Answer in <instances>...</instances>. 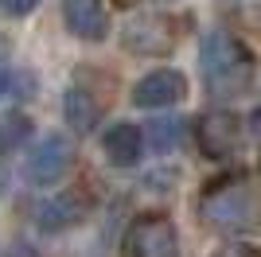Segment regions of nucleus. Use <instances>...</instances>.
Returning a JSON list of instances; mask_svg holds the SVG:
<instances>
[{"label":"nucleus","mask_w":261,"mask_h":257,"mask_svg":"<svg viewBox=\"0 0 261 257\" xmlns=\"http://www.w3.org/2000/svg\"><path fill=\"white\" fill-rule=\"evenodd\" d=\"M199 218L211 230H226V234H242V230H257L261 226V179L250 171H234L222 175L199 195Z\"/></svg>","instance_id":"nucleus-1"},{"label":"nucleus","mask_w":261,"mask_h":257,"mask_svg":"<svg viewBox=\"0 0 261 257\" xmlns=\"http://www.w3.org/2000/svg\"><path fill=\"white\" fill-rule=\"evenodd\" d=\"M199 70H203L207 94L218 97V101H230V97H242L253 86L257 63H253V51L238 35L215 28L199 43Z\"/></svg>","instance_id":"nucleus-2"},{"label":"nucleus","mask_w":261,"mask_h":257,"mask_svg":"<svg viewBox=\"0 0 261 257\" xmlns=\"http://www.w3.org/2000/svg\"><path fill=\"white\" fill-rule=\"evenodd\" d=\"M125 257H179V234L168 214H141L125 234Z\"/></svg>","instance_id":"nucleus-3"},{"label":"nucleus","mask_w":261,"mask_h":257,"mask_svg":"<svg viewBox=\"0 0 261 257\" xmlns=\"http://www.w3.org/2000/svg\"><path fill=\"white\" fill-rule=\"evenodd\" d=\"M70 164H74V144L66 137H59V133L43 137L32 148V156H28V179L35 187H51V183H59L70 171Z\"/></svg>","instance_id":"nucleus-4"},{"label":"nucleus","mask_w":261,"mask_h":257,"mask_svg":"<svg viewBox=\"0 0 261 257\" xmlns=\"http://www.w3.org/2000/svg\"><path fill=\"white\" fill-rule=\"evenodd\" d=\"M199 148L207 152L211 160H230L242 144V121L226 109H215V113H203L195 125Z\"/></svg>","instance_id":"nucleus-5"},{"label":"nucleus","mask_w":261,"mask_h":257,"mask_svg":"<svg viewBox=\"0 0 261 257\" xmlns=\"http://www.w3.org/2000/svg\"><path fill=\"white\" fill-rule=\"evenodd\" d=\"M121 43L133 55H168L175 47V32L168 23V16H137V20L125 23Z\"/></svg>","instance_id":"nucleus-6"},{"label":"nucleus","mask_w":261,"mask_h":257,"mask_svg":"<svg viewBox=\"0 0 261 257\" xmlns=\"http://www.w3.org/2000/svg\"><path fill=\"white\" fill-rule=\"evenodd\" d=\"M187 97V78L179 70H152L144 74L141 82L133 86V101L144 109H156V106H175Z\"/></svg>","instance_id":"nucleus-7"},{"label":"nucleus","mask_w":261,"mask_h":257,"mask_svg":"<svg viewBox=\"0 0 261 257\" xmlns=\"http://www.w3.org/2000/svg\"><path fill=\"white\" fill-rule=\"evenodd\" d=\"M63 20L78 39H106L109 32V12L101 0H63Z\"/></svg>","instance_id":"nucleus-8"},{"label":"nucleus","mask_w":261,"mask_h":257,"mask_svg":"<svg viewBox=\"0 0 261 257\" xmlns=\"http://www.w3.org/2000/svg\"><path fill=\"white\" fill-rule=\"evenodd\" d=\"M141 148H144V137L137 125H113L106 128V137H101V152H106V160L113 168H133V164L141 160Z\"/></svg>","instance_id":"nucleus-9"},{"label":"nucleus","mask_w":261,"mask_h":257,"mask_svg":"<svg viewBox=\"0 0 261 257\" xmlns=\"http://www.w3.org/2000/svg\"><path fill=\"white\" fill-rule=\"evenodd\" d=\"M82 214H86V207L78 203V199H70V195H55V199L35 207V218H39L47 230H66V226H74Z\"/></svg>","instance_id":"nucleus-10"},{"label":"nucleus","mask_w":261,"mask_h":257,"mask_svg":"<svg viewBox=\"0 0 261 257\" xmlns=\"http://www.w3.org/2000/svg\"><path fill=\"white\" fill-rule=\"evenodd\" d=\"M63 113H66V121H70L74 133H90V128L98 125V106H94L90 94H82V90H66Z\"/></svg>","instance_id":"nucleus-11"},{"label":"nucleus","mask_w":261,"mask_h":257,"mask_svg":"<svg viewBox=\"0 0 261 257\" xmlns=\"http://www.w3.org/2000/svg\"><path fill=\"white\" fill-rule=\"evenodd\" d=\"M28 133H32V121L23 117V113H8V117H0V152H12L16 144H23Z\"/></svg>","instance_id":"nucleus-12"},{"label":"nucleus","mask_w":261,"mask_h":257,"mask_svg":"<svg viewBox=\"0 0 261 257\" xmlns=\"http://www.w3.org/2000/svg\"><path fill=\"white\" fill-rule=\"evenodd\" d=\"M179 128H184V121H175V117H160L148 125V140H152V148L156 152H168L179 144Z\"/></svg>","instance_id":"nucleus-13"},{"label":"nucleus","mask_w":261,"mask_h":257,"mask_svg":"<svg viewBox=\"0 0 261 257\" xmlns=\"http://www.w3.org/2000/svg\"><path fill=\"white\" fill-rule=\"evenodd\" d=\"M211 257H261L257 246H246V242H230V246H218Z\"/></svg>","instance_id":"nucleus-14"},{"label":"nucleus","mask_w":261,"mask_h":257,"mask_svg":"<svg viewBox=\"0 0 261 257\" xmlns=\"http://www.w3.org/2000/svg\"><path fill=\"white\" fill-rule=\"evenodd\" d=\"M0 4H4V12H8V16H28L39 0H0Z\"/></svg>","instance_id":"nucleus-15"},{"label":"nucleus","mask_w":261,"mask_h":257,"mask_svg":"<svg viewBox=\"0 0 261 257\" xmlns=\"http://www.w3.org/2000/svg\"><path fill=\"white\" fill-rule=\"evenodd\" d=\"M4 86H8V70L0 66V94H4Z\"/></svg>","instance_id":"nucleus-16"},{"label":"nucleus","mask_w":261,"mask_h":257,"mask_svg":"<svg viewBox=\"0 0 261 257\" xmlns=\"http://www.w3.org/2000/svg\"><path fill=\"white\" fill-rule=\"evenodd\" d=\"M222 4H253V0H222Z\"/></svg>","instance_id":"nucleus-17"},{"label":"nucleus","mask_w":261,"mask_h":257,"mask_svg":"<svg viewBox=\"0 0 261 257\" xmlns=\"http://www.w3.org/2000/svg\"><path fill=\"white\" fill-rule=\"evenodd\" d=\"M257 133H261V113H257Z\"/></svg>","instance_id":"nucleus-18"}]
</instances>
